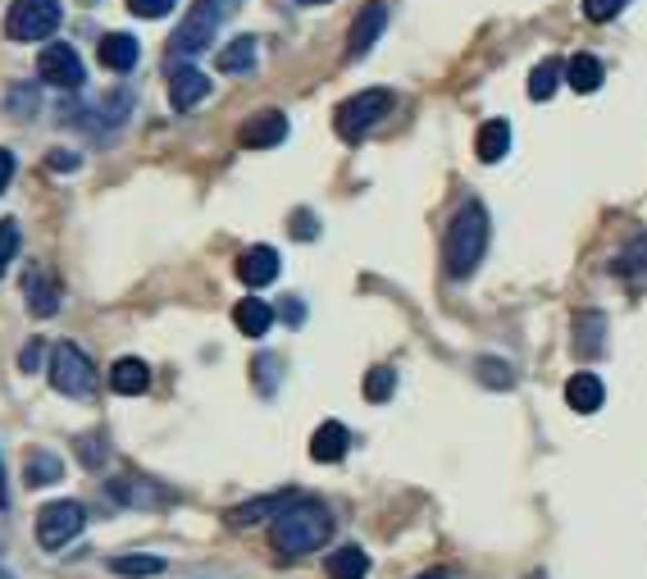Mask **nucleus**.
Listing matches in <instances>:
<instances>
[{"mask_svg":"<svg viewBox=\"0 0 647 579\" xmlns=\"http://www.w3.org/2000/svg\"><path fill=\"white\" fill-rule=\"evenodd\" d=\"M329 539H333V516L324 502H311V498H292L274 516V529H269V543L278 557H306L324 548Z\"/></svg>","mask_w":647,"mask_h":579,"instance_id":"1","label":"nucleus"},{"mask_svg":"<svg viewBox=\"0 0 647 579\" xmlns=\"http://www.w3.org/2000/svg\"><path fill=\"white\" fill-rule=\"evenodd\" d=\"M488 233H492L488 210H483L479 202H465V206L457 210L452 228H447V243H442V265H447V274H452V278H470V274L479 269L483 252H488Z\"/></svg>","mask_w":647,"mask_h":579,"instance_id":"2","label":"nucleus"},{"mask_svg":"<svg viewBox=\"0 0 647 579\" xmlns=\"http://www.w3.org/2000/svg\"><path fill=\"white\" fill-rule=\"evenodd\" d=\"M237 6H242V0H196L192 14L169 37V69L183 65V60H196L202 51H210L219 28H224V19L237 14Z\"/></svg>","mask_w":647,"mask_h":579,"instance_id":"3","label":"nucleus"},{"mask_svg":"<svg viewBox=\"0 0 647 579\" xmlns=\"http://www.w3.org/2000/svg\"><path fill=\"white\" fill-rule=\"evenodd\" d=\"M392 115V91L388 87H370V91H356L333 110V128L342 141H361L365 133H374L383 119Z\"/></svg>","mask_w":647,"mask_h":579,"instance_id":"4","label":"nucleus"},{"mask_svg":"<svg viewBox=\"0 0 647 579\" xmlns=\"http://www.w3.org/2000/svg\"><path fill=\"white\" fill-rule=\"evenodd\" d=\"M51 389L65 398H91L96 393V365L78 343H60L51 352Z\"/></svg>","mask_w":647,"mask_h":579,"instance_id":"5","label":"nucleus"},{"mask_svg":"<svg viewBox=\"0 0 647 579\" xmlns=\"http://www.w3.org/2000/svg\"><path fill=\"white\" fill-rule=\"evenodd\" d=\"M87 529V507L82 502H46L41 511H37V543L46 548V552H60L65 543H73L78 534Z\"/></svg>","mask_w":647,"mask_h":579,"instance_id":"6","label":"nucleus"},{"mask_svg":"<svg viewBox=\"0 0 647 579\" xmlns=\"http://www.w3.org/2000/svg\"><path fill=\"white\" fill-rule=\"evenodd\" d=\"M60 23H65L60 0H14L6 14V32L14 41H46Z\"/></svg>","mask_w":647,"mask_h":579,"instance_id":"7","label":"nucleus"},{"mask_svg":"<svg viewBox=\"0 0 647 579\" xmlns=\"http://www.w3.org/2000/svg\"><path fill=\"white\" fill-rule=\"evenodd\" d=\"M37 73H41L46 87H56V91H78L87 82L82 56L73 51L69 41H46L41 56H37Z\"/></svg>","mask_w":647,"mask_h":579,"instance_id":"8","label":"nucleus"},{"mask_svg":"<svg viewBox=\"0 0 647 579\" xmlns=\"http://www.w3.org/2000/svg\"><path fill=\"white\" fill-rule=\"evenodd\" d=\"M383 28H388V6H383V0H370V6H361L352 32H346V60H365L370 46L383 37Z\"/></svg>","mask_w":647,"mask_h":579,"instance_id":"9","label":"nucleus"},{"mask_svg":"<svg viewBox=\"0 0 647 579\" xmlns=\"http://www.w3.org/2000/svg\"><path fill=\"white\" fill-rule=\"evenodd\" d=\"M237 141H242L246 151H269V147H283V141H287V115H283V110H261V115H252V119L242 124Z\"/></svg>","mask_w":647,"mask_h":579,"instance_id":"10","label":"nucleus"},{"mask_svg":"<svg viewBox=\"0 0 647 579\" xmlns=\"http://www.w3.org/2000/svg\"><path fill=\"white\" fill-rule=\"evenodd\" d=\"M210 96V78L202 73V69H192V65H174L169 69V106L178 110V115H187V110H196Z\"/></svg>","mask_w":647,"mask_h":579,"instance_id":"11","label":"nucleus"},{"mask_svg":"<svg viewBox=\"0 0 647 579\" xmlns=\"http://www.w3.org/2000/svg\"><path fill=\"white\" fill-rule=\"evenodd\" d=\"M278 269H283V261H278L274 247H246V252L237 256V278H242L246 287H269V283L278 278Z\"/></svg>","mask_w":647,"mask_h":579,"instance_id":"12","label":"nucleus"},{"mask_svg":"<svg viewBox=\"0 0 647 579\" xmlns=\"http://www.w3.org/2000/svg\"><path fill=\"white\" fill-rule=\"evenodd\" d=\"M110 389L119 398H141L146 389H151V365H146L141 356H119L110 365Z\"/></svg>","mask_w":647,"mask_h":579,"instance_id":"13","label":"nucleus"},{"mask_svg":"<svg viewBox=\"0 0 647 579\" xmlns=\"http://www.w3.org/2000/svg\"><path fill=\"white\" fill-rule=\"evenodd\" d=\"M566 402H570V411H579V415L602 411V402H607L602 379H597V374H588V370L570 374V383H566Z\"/></svg>","mask_w":647,"mask_h":579,"instance_id":"14","label":"nucleus"},{"mask_svg":"<svg viewBox=\"0 0 647 579\" xmlns=\"http://www.w3.org/2000/svg\"><path fill=\"white\" fill-rule=\"evenodd\" d=\"M137 60H141V46H137L133 32H106L101 37V65L110 73H128V69H137Z\"/></svg>","mask_w":647,"mask_h":579,"instance_id":"15","label":"nucleus"},{"mask_svg":"<svg viewBox=\"0 0 647 579\" xmlns=\"http://www.w3.org/2000/svg\"><path fill=\"white\" fill-rule=\"evenodd\" d=\"M346 448H352V433H346V424H337V420H324V424L315 429V439H311V457H315L320 465L342 461Z\"/></svg>","mask_w":647,"mask_h":579,"instance_id":"16","label":"nucleus"},{"mask_svg":"<svg viewBox=\"0 0 647 579\" xmlns=\"http://www.w3.org/2000/svg\"><path fill=\"white\" fill-rule=\"evenodd\" d=\"M511 151V124L507 119H488L483 128H479V137H474V156L483 160V165H497Z\"/></svg>","mask_w":647,"mask_h":579,"instance_id":"17","label":"nucleus"},{"mask_svg":"<svg viewBox=\"0 0 647 579\" xmlns=\"http://www.w3.org/2000/svg\"><path fill=\"white\" fill-rule=\"evenodd\" d=\"M233 324H237L246 337H265V333L274 328V306L261 302V297H242V302L233 306Z\"/></svg>","mask_w":647,"mask_h":579,"instance_id":"18","label":"nucleus"},{"mask_svg":"<svg viewBox=\"0 0 647 579\" xmlns=\"http://www.w3.org/2000/svg\"><path fill=\"white\" fill-rule=\"evenodd\" d=\"M296 493H269V498H252V502H242V507H233L228 511V524H237V529H246V524H261V520H269V516H278L287 502H292Z\"/></svg>","mask_w":647,"mask_h":579,"instance_id":"19","label":"nucleus"},{"mask_svg":"<svg viewBox=\"0 0 647 579\" xmlns=\"http://www.w3.org/2000/svg\"><path fill=\"white\" fill-rule=\"evenodd\" d=\"M60 479H65V461H60L56 452H41V448L28 452V461H23V484H28V489L60 484Z\"/></svg>","mask_w":647,"mask_h":579,"instance_id":"20","label":"nucleus"},{"mask_svg":"<svg viewBox=\"0 0 647 579\" xmlns=\"http://www.w3.org/2000/svg\"><path fill=\"white\" fill-rule=\"evenodd\" d=\"M256 56H261V41L256 37H237V41H228L224 51L215 56V65H219V73H252Z\"/></svg>","mask_w":647,"mask_h":579,"instance_id":"21","label":"nucleus"},{"mask_svg":"<svg viewBox=\"0 0 647 579\" xmlns=\"http://www.w3.org/2000/svg\"><path fill=\"white\" fill-rule=\"evenodd\" d=\"M324 570H329V579H365L370 575V557H365V548L346 543V548H333L329 552Z\"/></svg>","mask_w":647,"mask_h":579,"instance_id":"22","label":"nucleus"},{"mask_svg":"<svg viewBox=\"0 0 647 579\" xmlns=\"http://www.w3.org/2000/svg\"><path fill=\"white\" fill-rule=\"evenodd\" d=\"M106 493L115 502H124V507H156V502H165V493L156 484H146V479H110Z\"/></svg>","mask_w":647,"mask_h":579,"instance_id":"23","label":"nucleus"},{"mask_svg":"<svg viewBox=\"0 0 647 579\" xmlns=\"http://www.w3.org/2000/svg\"><path fill=\"white\" fill-rule=\"evenodd\" d=\"M28 311L37 315V320H51L56 311H60V287H56V278H46V274H28Z\"/></svg>","mask_w":647,"mask_h":579,"instance_id":"24","label":"nucleus"},{"mask_svg":"<svg viewBox=\"0 0 647 579\" xmlns=\"http://www.w3.org/2000/svg\"><path fill=\"white\" fill-rule=\"evenodd\" d=\"M602 337H607V320L597 315V311H588V315H579L575 320V352L579 356H602Z\"/></svg>","mask_w":647,"mask_h":579,"instance_id":"25","label":"nucleus"},{"mask_svg":"<svg viewBox=\"0 0 647 579\" xmlns=\"http://www.w3.org/2000/svg\"><path fill=\"white\" fill-rule=\"evenodd\" d=\"M602 78H607V69H602V60H597V56H575V60L566 65V82H570L579 96L597 91V87H602Z\"/></svg>","mask_w":647,"mask_h":579,"instance_id":"26","label":"nucleus"},{"mask_svg":"<svg viewBox=\"0 0 647 579\" xmlns=\"http://www.w3.org/2000/svg\"><path fill=\"white\" fill-rule=\"evenodd\" d=\"M561 78H566V65L561 60H542L529 73V96H533V101H552L557 87H561Z\"/></svg>","mask_w":647,"mask_h":579,"instance_id":"27","label":"nucleus"},{"mask_svg":"<svg viewBox=\"0 0 647 579\" xmlns=\"http://www.w3.org/2000/svg\"><path fill=\"white\" fill-rule=\"evenodd\" d=\"M110 570L124 575V579H151L165 570V557H146V552H133V557H110Z\"/></svg>","mask_w":647,"mask_h":579,"instance_id":"28","label":"nucleus"},{"mask_svg":"<svg viewBox=\"0 0 647 579\" xmlns=\"http://www.w3.org/2000/svg\"><path fill=\"white\" fill-rule=\"evenodd\" d=\"M392 393H396L392 365H374V370L365 374V402H392Z\"/></svg>","mask_w":647,"mask_h":579,"instance_id":"29","label":"nucleus"},{"mask_svg":"<svg viewBox=\"0 0 647 579\" xmlns=\"http://www.w3.org/2000/svg\"><path fill=\"white\" fill-rule=\"evenodd\" d=\"M611 269H616V274H625V278H629V274H638V269H647V233H643V237H634V243H629V247L611 261Z\"/></svg>","mask_w":647,"mask_h":579,"instance_id":"30","label":"nucleus"},{"mask_svg":"<svg viewBox=\"0 0 647 579\" xmlns=\"http://www.w3.org/2000/svg\"><path fill=\"white\" fill-rule=\"evenodd\" d=\"M479 379L488 383V389H511V383H516V370H511L507 361H497V356H483V361H479Z\"/></svg>","mask_w":647,"mask_h":579,"instance_id":"31","label":"nucleus"},{"mask_svg":"<svg viewBox=\"0 0 647 579\" xmlns=\"http://www.w3.org/2000/svg\"><path fill=\"white\" fill-rule=\"evenodd\" d=\"M19 243H23V233H19V224H14V219H0V278H6L10 261L19 256Z\"/></svg>","mask_w":647,"mask_h":579,"instance_id":"32","label":"nucleus"},{"mask_svg":"<svg viewBox=\"0 0 647 579\" xmlns=\"http://www.w3.org/2000/svg\"><path fill=\"white\" fill-rule=\"evenodd\" d=\"M629 10V0H584V19L588 23H611Z\"/></svg>","mask_w":647,"mask_h":579,"instance_id":"33","label":"nucleus"},{"mask_svg":"<svg viewBox=\"0 0 647 579\" xmlns=\"http://www.w3.org/2000/svg\"><path fill=\"white\" fill-rule=\"evenodd\" d=\"M256 389H261L265 398L278 389V356H269V352L256 356Z\"/></svg>","mask_w":647,"mask_h":579,"instance_id":"34","label":"nucleus"},{"mask_svg":"<svg viewBox=\"0 0 647 579\" xmlns=\"http://www.w3.org/2000/svg\"><path fill=\"white\" fill-rule=\"evenodd\" d=\"M128 10H133L137 19H165V14L178 10V0H128Z\"/></svg>","mask_w":647,"mask_h":579,"instance_id":"35","label":"nucleus"},{"mask_svg":"<svg viewBox=\"0 0 647 579\" xmlns=\"http://www.w3.org/2000/svg\"><path fill=\"white\" fill-rule=\"evenodd\" d=\"M78 457L91 465V470H101L106 465V448H101V433H87V439H78Z\"/></svg>","mask_w":647,"mask_h":579,"instance_id":"36","label":"nucleus"},{"mask_svg":"<svg viewBox=\"0 0 647 579\" xmlns=\"http://www.w3.org/2000/svg\"><path fill=\"white\" fill-rule=\"evenodd\" d=\"M292 237H296V243H311V237H320V224H315L311 210H296L292 215Z\"/></svg>","mask_w":647,"mask_h":579,"instance_id":"37","label":"nucleus"},{"mask_svg":"<svg viewBox=\"0 0 647 579\" xmlns=\"http://www.w3.org/2000/svg\"><path fill=\"white\" fill-rule=\"evenodd\" d=\"M6 106H14L19 115H32V87H19V91H10V96H6Z\"/></svg>","mask_w":647,"mask_h":579,"instance_id":"38","label":"nucleus"},{"mask_svg":"<svg viewBox=\"0 0 647 579\" xmlns=\"http://www.w3.org/2000/svg\"><path fill=\"white\" fill-rule=\"evenodd\" d=\"M14 169H19V160H14V151H6L0 147V192L10 187V178H14Z\"/></svg>","mask_w":647,"mask_h":579,"instance_id":"39","label":"nucleus"},{"mask_svg":"<svg viewBox=\"0 0 647 579\" xmlns=\"http://www.w3.org/2000/svg\"><path fill=\"white\" fill-rule=\"evenodd\" d=\"M46 165H51V169H78L82 160L73 151H51V160H46Z\"/></svg>","mask_w":647,"mask_h":579,"instance_id":"40","label":"nucleus"},{"mask_svg":"<svg viewBox=\"0 0 647 579\" xmlns=\"http://www.w3.org/2000/svg\"><path fill=\"white\" fill-rule=\"evenodd\" d=\"M37 361H41V343H28V347H23V356H19V365L32 374V370H37Z\"/></svg>","mask_w":647,"mask_h":579,"instance_id":"41","label":"nucleus"},{"mask_svg":"<svg viewBox=\"0 0 647 579\" xmlns=\"http://www.w3.org/2000/svg\"><path fill=\"white\" fill-rule=\"evenodd\" d=\"M283 315H287V324H302V320H306V306H302V302H296V297H287Z\"/></svg>","mask_w":647,"mask_h":579,"instance_id":"42","label":"nucleus"},{"mask_svg":"<svg viewBox=\"0 0 647 579\" xmlns=\"http://www.w3.org/2000/svg\"><path fill=\"white\" fill-rule=\"evenodd\" d=\"M0 511H10V479H6V461H0Z\"/></svg>","mask_w":647,"mask_h":579,"instance_id":"43","label":"nucleus"},{"mask_svg":"<svg viewBox=\"0 0 647 579\" xmlns=\"http://www.w3.org/2000/svg\"><path fill=\"white\" fill-rule=\"evenodd\" d=\"M415 579H447V570H424V575H415Z\"/></svg>","mask_w":647,"mask_h":579,"instance_id":"44","label":"nucleus"},{"mask_svg":"<svg viewBox=\"0 0 647 579\" xmlns=\"http://www.w3.org/2000/svg\"><path fill=\"white\" fill-rule=\"evenodd\" d=\"M296 6H329V0H296Z\"/></svg>","mask_w":647,"mask_h":579,"instance_id":"45","label":"nucleus"},{"mask_svg":"<svg viewBox=\"0 0 647 579\" xmlns=\"http://www.w3.org/2000/svg\"><path fill=\"white\" fill-rule=\"evenodd\" d=\"M0 579H14V575H6V570H0Z\"/></svg>","mask_w":647,"mask_h":579,"instance_id":"46","label":"nucleus"},{"mask_svg":"<svg viewBox=\"0 0 647 579\" xmlns=\"http://www.w3.org/2000/svg\"><path fill=\"white\" fill-rule=\"evenodd\" d=\"M533 579H542V575H533Z\"/></svg>","mask_w":647,"mask_h":579,"instance_id":"47","label":"nucleus"}]
</instances>
